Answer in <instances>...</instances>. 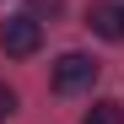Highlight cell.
Segmentation results:
<instances>
[{
  "label": "cell",
  "mask_w": 124,
  "mask_h": 124,
  "mask_svg": "<svg viewBox=\"0 0 124 124\" xmlns=\"http://www.w3.org/2000/svg\"><path fill=\"white\" fill-rule=\"evenodd\" d=\"M0 49H6L11 59H27V54H38V49H43V22H38L32 11L11 16V22L0 27Z\"/></svg>",
  "instance_id": "cell-1"
},
{
  "label": "cell",
  "mask_w": 124,
  "mask_h": 124,
  "mask_svg": "<svg viewBox=\"0 0 124 124\" xmlns=\"http://www.w3.org/2000/svg\"><path fill=\"white\" fill-rule=\"evenodd\" d=\"M92 81H97V59L92 54H59L54 59V92H86L92 86Z\"/></svg>",
  "instance_id": "cell-2"
},
{
  "label": "cell",
  "mask_w": 124,
  "mask_h": 124,
  "mask_svg": "<svg viewBox=\"0 0 124 124\" xmlns=\"http://www.w3.org/2000/svg\"><path fill=\"white\" fill-rule=\"evenodd\" d=\"M86 22H92L97 38H108V43H119V38H124V11H119V6H92Z\"/></svg>",
  "instance_id": "cell-3"
},
{
  "label": "cell",
  "mask_w": 124,
  "mask_h": 124,
  "mask_svg": "<svg viewBox=\"0 0 124 124\" xmlns=\"http://www.w3.org/2000/svg\"><path fill=\"white\" fill-rule=\"evenodd\" d=\"M81 124H124V102L102 97V102H92V108H86V119H81Z\"/></svg>",
  "instance_id": "cell-4"
},
{
  "label": "cell",
  "mask_w": 124,
  "mask_h": 124,
  "mask_svg": "<svg viewBox=\"0 0 124 124\" xmlns=\"http://www.w3.org/2000/svg\"><path fill=\"white\" fill-rule=\"evenodd\" d=\"M11 113H16V92H11V86H6V81H0V124H6V119H11Z\"/></svg>",
  "instance_id": "cell-5"
}]
</instances>
